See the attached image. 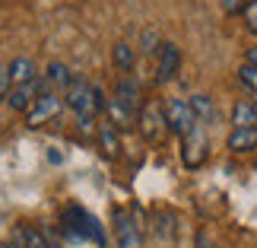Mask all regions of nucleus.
I'll list each match as a JSON object with an SVG mask.
<instances>
[{"label": "nucleus", "instance_id": "1", "mask_svg": "<svg viewBox=\"0 0 257 248\" xmlns=\"http://www.w3.org/2000/svg\"><path fill=\"white\" fill-rule=\"evenodd\" d=\"M61 235L67 242H73V245H95V248H105V229H102V223L95 220L92 213L86 210V207H67V210L61 213Z\"/></svg>", "mask_w": 257, "mask_h": 248}, {"label": "nucleus", "instance_id": "2", "mask_svg": "<svg viewBox=\"0 0 257 248\" xmlns=\"http://www.w3.org/2000/svg\"><path fill=\"white\" fill-rule=\"evenodd\" d=\"M64 105L70 108L76 115V124H80V131H95V115H102V108L95 102V86L86 80V76L73 73L70 86L64 89Z\"/></svg>", "mask_w": 257, "mask_h": 248}, {"label": "nucleus", "instance_id": "3", "mask_svg": "<svg viewBox=\"0 0 257 248\" xmlns=\"http://www.w3.org/2000/svg\"><path fill=\"white\" fill-rule=\"evenodd\" d=\"M111 223H114V242H117V248H143V223H140L137 207H134V213L124 210V207H117L114 216H111Z\"/></svg>", "mask_w": 257, "mask_h": 248}, {"label": "nucleus", "instance_id": "4", "mask_svg": "<svg viewBox=\"0 0 257 248\" xmlns=\"http://www.w3.org/2000/svg\"><path fill=\"white\" fill-rule=\"evenodd\" d=\"M64 108H67V105H64V99L57 96V93H42L32 105H29L26 124H29V127H45L48 121H54V118L61 115Z\"/></svg>", "mask_w": 257, "mask_h": 248}, {"label": "nucleus", "instance_id": "5", "mask_svg": "<svg viewBox=\"0 0 257 248\" xmlns=\"http://www.w3.org/2000/svg\"><path fill=\"white\" fill-rule=\"evenodd\" d=\"M162 112H165V124H169V131L178 134V137H184L197 124L191 105H187V99H175V96L165 99V102H162Z\"/></svg>", "mask_w": 257, "mask_h": 248}, {"label": "nucleus", "instance_id": "6", "mask_svg": "<svg viewBox=\"0 0 257 248\" xmlns=\"http://www.w3.org/2000/svg\"><path fill=\"white\" fill-rule=\"evenodd\" d=\"M140 134L150 143H159L165 134H169V124H165V112L162 102H146L140 108Z\"/></svg>", "mask_w": 257, "mask_h": 248}, {"label": "nucleus", "instance_id": "7", "mask_svg": "<svg viewBox=\"0 0 257 248\" xmlns=\"http://www.w3.org/2000/svg\"><path fill=\"white\" fill-rule=\"evenodd\" d=\"M203 159H206V134H203V124H194L181 137V162L187 169H197L203 166Z\"/></svg>", "mask_w": 257, "mask_h": 248}, {"label": "nucleus", "instance_id": "8", "mask_svg": "<svg viewBox=\"0 0 257 248\" xmlns=\"http://www.w3.org/2000/svg\"><path fill=\"white\" fill-rule=\"evenodd\" d=\"M178 70H181V48L175 42H162L156 54V83H172Z\"/></svg>", "mask_w": 257, "mask_h": 248}, {"label": "nucleus", "instance_id": "9", "mask_svg": "<svg viewBox=\"0 0 257 248\" xmlns=\"http://www.w3.org/2000/svg\"><path fill=\"white\" fill-rule=\"evenodd\" d=\"M45 93V83H42V76H38V80H32V83H19V86H10V108H13V112H29V105L35 102L38 96Z\"/></svg>", "mask_w": 257, "mask_h": 248}, {"label": "nucleus", "instance_id": "10", "mask_svg": "<svg viewBox=\"0 0 257 248\" xmlns=\"http://www.w3.org/2000/svg\"><path fill=\"white\" fill-rule=\"evenodd\" d=\"M225 146L232 153H251L257 150V124L254 127H232L229 137H225Z\"/></svg>", "mask_w": 257, "mask_h": 248}, {"label": "nucleus", "instance_id": "11", "mask_svg": "<svg viewBox=\"0 0 257 248\" xmlns=\"http://www.w3.org/2000/svg\"><path fill=\"white\" fill-rule=\"evenodd\" d=\"M114 99H117L121 105H127L131 112L143 108V105H140V83H137L134 76H121V80L114 83Z\"/></svg>", "mask_w": 257, "mask_h": 248}, {"label": "nucleus", "instance_id": "12", "mask_svg": "<svg viewBox=\"0 0 257 248\" xmlns=\"http://www.w3.org/2000/svg\"><path fill=\"white\" fill-rule=\"evenodd\" d=\"M187 105H191V112L197 118V124H213L216 121V105H213V99L210 96H203V93H194L191 99H187Z\"/></svg>", "mask_w": 257, "mask_h": 248}, {"label": "nucleus", "instance_id": "13", "mask_svg": "<svg viewBox=\"0 0 257 248\" xmlns=\"http://www.w3.org/2000/svg\"><path fill=\"white\" fill-rule=\"evenodd\" d=\"M7 67H10V86H19V83H32V80H38V70H35V64L29 61V57H13V61H10Z\"/></svg>", "mask_w": 257, "mask_h": 248}, {"label": "nucleus", "instance_id": "14", "mask_svg": "<svg viewBox=\"0 0 257 248\" xmlns=\"http://www.w3.org/2000/svg\"><path fill=\"white\" fill-rule=\"evenodd\" d=\"M98 143H102V153L105 156H114L121 153V137H117V127L108 121V124H98Z\"/></svg>", "mask_w": 257, "mask_h": 248}, {"label": "nucleus", "instance_id": "15", "mask_svg": "<svg viewBox=\"0 0 257 248\" xmlns=\"http://www.w3.org/2000/svg\"><path fill=\"white\" fill-rule=\"evenodd\" d=\"M111 61H114V67L121 73H131L134 67H137V51L127 42H117L114 48H111Z\"/></svg>", "mask_w": 257, "mask_h": 248}, {"label": "nucleus", "instance_id": "16", "mask_svg": "<svg viewBox=\"0 0 257 248\" xmlns=\"http://www.w3.org/2000/svg\"><path fill=\"white\" fill-rule=\"evenodd\" d=\"M105 112H108V121H111V124L117 127V131L131 127V124H134V118H137V112H131V108H127V105H121L117 99H111V102H108V108H105Z\"/></svg>", "mask_w": 257, "mask_h": 248}, {"label": "nucleus", "instance_id": "17", "mask_svg": "<svg viewBox=\"0 0 257 248\" xmlns=\"http://www.w3.org/2000/svg\"><path fill=\"white\" fill-rule=\"evenodd\" d=\"M70 80H73V73H70V67H67V64H61V61H51V64L45 67V83L67 89V86H70Z\"/></svg>", "mask_w": 257, "mask_h": 248}, {"label": "nucleus", "instance_id": "18", "mask_svg": "<svg viewBox=\"0 0 257 248\" xmlns=\"http://www.w3.org/2000/svg\"><path fill=\"white\" fill-rule=\"evenodd\" d=\"M254 124H257L254 102H248V99L235 102V108H232V127H254Z\"/></svg>", "mask_w": 257, "mask_h": 248}, {"label": "nucleus", "instance_id": "19", "mask_svg": "<svg viewBox=\"0 0 257 248\" xmlns=\"http://www.w3.org/2000/svg\"><path fill=\"white\" fill-rule=\"evenodd\" d=\"M153 223H156V235H159V239H172L175 235V216L169 210H156Z\"/></svg>", "mask_w": 257, "mask_h": 248}, {"label": "nucleus", "instance_id": "20", "mask_svg": "<svg viewBox=\"0 0 257 248\" xmlns=\"http://www.w3.org/2000/svg\"><path fill=\"white\" fill-rule=\"evenodd\" d=\"M140 48H143V54H159V48H162L159 32H156V29H146L140 35Z\"/></svg>", "mask_w": 257, "mask_h": 248}, {"label": "nucleus", "instance_id": "21", "mask_svg": "<svg viewBox=\"0 0 257 248\" xmlns=\"http://www.w3.org/2000/svg\"><path fill=\"white\" fill-rule=\"evenodd\" d=\"M244 16V29H248L251 35H257V0H248V7L241 10Z\"/></svg>", "mask_w": 257, "mask_h": 248}, {"label": "nucleus", "instance_id": "22", "mask_svg": "<svg viewBox=\"0 0 257 248\" xmlns=\"http://www.w3.org/2000/svg\"><path fill=\"white\" fill-rule=\"evenodd\" d=\"M238 80L248 86V89H257V67L251 64H241V70H238Z\"/></svg>", "mask_w": 257, "mask_h": 248}, {"label": "nucleus", "instance_id": "23", "mask_svg": "<svg viewBox=\"0 0 257 248\" xmlns=\"http://www.w3.org/2000/svg\"><path fill=\"white\" fill-rule=\"evenodd\" d=\"M10 248H29V235H26V223H19L13 235H10Z\"/></svg>", "mask_w": 257, "mask_h": 248}, {"label": "nucleus", "instance_id": "24", "mask_svg": "<svg viewBox=\"0 0 257 248\" xmlns=\"http://www.w3.org/2000/svg\"><path fill=\"white\" fill-rule=\"evenodd\" d=\"M7 93H10V67L0 61V102H7Z\"/></svg>", "mask_w": 257, "mask_h": 248}, {"label": "nucleus", "instance_id": "25", "mask_svg": "<svg viewBox=\"0 0 257 248\" xmlns=\"http://www.w3.org/2000/svg\"><path fill=\"white\" fill-rule=\"evenodd\" d=\"M248 7V0H222V10L229 16H235V13H241V10Z\"/></svg>", "mask_w": 257, "mask_h": 248}, {"label": "nucleus", "instance_id": "26", "mask_svg": "<svg viewBox=\"0 0 257 248\" xmlns=\"http://www.w3.org/2000/svg\"><path fill=\"white\" fill-rule=\"evenodd\" d=\"M194 248H219V245H216V242H213V239H210L206 232H197V239H194Z\"/></svg>", "mask_w": 257, "mask_h": 248}, {"label": "nucleus", "instance_id": "27", "mask_svg": "<svg viewBox=\"0 0 257 248\" xmlns=\"http://www.w3.org/2000/svg\"><path fill=\"white\" fill-rule=\"evenodd\" d=\"M244 64H251V67H257V45H251L248 51H244Z\"/></svg>", "mask_w": 257, "mask_h": 248}, {"label": "nucleus", "instance_id": "28", "mask_svg": "<svg viewBox=\"0 0 257 248\" xmlns=\"http://www.w3.org/2000/svg\"><path fill=\"white\" fill-rule=\"evenodd\" d=\"M0 248H10V242H0Z\"/></svg>", "mask_w": 257, "mask_h": 248}, {"label": "nucleus", "instance_id": "29", "mask_svg": "<svg viewBox=\"0 0 257 248\" xmlns=\"http://www.w3.org/2000/svg\"><path fill=\"white\" fill-rule=\"evenodd\" d=\"M254 115H257V99H254Z\"/></svg>", "mask_w": 257, "mask_h": 248}]
</instances>
